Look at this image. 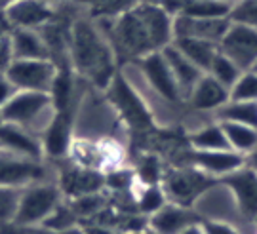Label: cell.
<instances>
[{
    "instance_id": "cell-22",
    "label": "cell",
    "mask_w": 257,
    "mask_h": 234,
    "mask_svg": "<svg viewBox=\"0 0 257 234\" xmlns=\"http://www.w3.org/2000/svg\"><path fill=\"white\" fill-rule=\"evenodd\" d=\"M172 44L189 61H193L202 72L210 69V65L215 59V55L219 54V46L217 44H211V42H206V40H198V38H174Z\"/></svg>"
},
{
    "instance_id": "cell-28",
    "label": "cell",
    "mask_w": 257,
    "mask_h": 234,
    "mask_svg": "<svg viewBox=\"0 0 257 234\" xmlns=\"http://www.w3.org/2000/svg\"><path fill=\"white\" fill-rule=\"evenodd\" d=\"M139 187L141 189L138 190V194H134V200L141 215L151 217L168 202L162 185H139Z\"/></svg>"
},
{
    "instance_id": "cell-24",
    "label": "cell",
    "mask_w": 257,
    "mask_h": 234,
    "mask_svg": "<svg viewBox=\"0 0 257 234\" xmlns=\"http://www.w3.org/2000/svg\"><path fill=\"white\" fill-rule=\"evenodd\" d=\"M213 114L217 118V122H232V124L257 128V101L229 99Z\"/></svg>"
},
{
    "instance_id": "cell-18",
    "label": "cell",
    "mask_w": 257,
    "mask_h": 234,
    "mask_svg": "<svg viewBox=\"0 0 257 234\" xmlns=\"http://www.w3.org/2000/svg\"><path fill=\"white\" fill-rule=\"evenodd\" d=\"M0 149L27 156V158H37V160L46 158L42 141L37 134H31L27 130L8 124V122H0Z\"/></svg>"
},
{
    "instance_id": "cell-7",
    "label": "cell",
    "mask_w": 257,
    "mask_h": 234,
    "mask_svg": "<svg viewBox=\"0 0 257 234\" xmlns=\"http://www.w3.org/2000/svg\"><path fill=\"white\" fill-rule=\"evenodd\" d=\"M57 71L59 69L52 59H14L6 76L21 91L50 93L57 78Z\"/></svg>"
},
{
    "instance_id": "cell-1",
    "label": "cell",
    "mask_w": 257,
    "mask_h": 234,
    "mask_svg": "<svg viewBox=\"0 0 257 234\" xmlns=\"http://www.w3.org/2000/svg\"><path fill=\"white\" fill-rule=\"evenodd\" d=\"M116 55L97 21L78 16L71 27L69 61L76 76L97 90H107L116 76Z\"/></svg>"
},
{
    "instance_id": "cell-15",
    "label": "cell",
    "mask_w": 257,
    "mask_h": 234,
    "mask_svg": "<svg viewBox=\"0 0 257 234\" xmlns=\"http://www.w3.org/2000/svg\"><path fill=\"white\" fill-rule=\"evenodd\" d=\"M202 219L194 211V207L166 202L158 211L149 217L147 225L153 234H181L185 228L196 225Z\"/></svg>"
},
{
    "instance_id": "cell-35",
    "label": "cell",
    "mask_w": 257,
    "mask_h": 234,
    "mask_svg": "<svg viewBox=\"0 0 257 234\" xmlns=\"http://www.w3.org/2000/svg\"><path fill=\"white\" fill-rule=\"evenodd\" d=\"M16 91H18V88L10 82L8 76L6 74H0V108L16 95Z\"/></svg>"
},
{
    "instance_id": "cell-39",
    "label": "cell",
    "mask_w": 257,
    "mask_h": 234,
    "mask_svg": "<svg viewBox=\"0 0 257 234\" xmlns=\"http://www.w3.org/2000/svg\"><path fill=\"white\" fill-rule=\"evenodd\" d=\"M12 2H16V0H0V10H4L8 4H12Z\"/></svg>"
},
{
    "instance_id": "cell-19",
    "label": "cell",
    "mask_w": 257,
    "mask_h": 234,
    "mask_svg": "<svg viewBox=\"0 0 257 234\" xmlns=\"http://www.w3.org/2000/svg\"><path fill=\"white\" fill-rule=\"evenodd\" d=\"M229 99L230 91L225 86H221L217 80H213L210 74L204 72L202 78L196 82L191 93L185 97V103L198 112H215Z\"/></svg>"
},
{
    "instance_id": "cell-44",
    "label": "cell",
    "mask_w": 257,
    "mask_h": 234,
    "mask_svg": "<svg viewBox=\"0 0 257 234\" xmlns=\"http://www.w3.org/2000/svg\"><path fill=\"white\" fill-rule=\"evenodd\" d=\"M0 12H2V10H0Z\"/></svg>"
},
{
    "instance_id": "cell-26",
    "label": "cell",
    "mask_w": 257,
    "mask_h": 234,
    "mask_svg": "<svg viewBox=\"0 0 257 234\" xmlns=\"http://www.w3.org/2000/svg\"><path fill=\"white\" fill-rule=\"evenodd\" d=\"M223 132L227 135L230 151L246 156L257 147V128L244 126V124H232V122H219Z\"/></svg>"
},
{
    "instance_id": "cell-16",
    "label": "cell",
    "mask_w": 257,
    "mask_h": 234,
    "mask_svg": "<svg viewBox=\"0 0 257 234\" xmlns=\"http://www.w3.org/2000/svg\"><path fill=\"white\" fill-rule=\"evenodd\" d=\"M229 18H174V38H198L219 46L229 29Z\"/></svg>"
},
{
    "instance_id": "cell-36",
    "label": "cell",
    "mask_w": 257,
    "mask_h": 234,
    "mask_svg": "<svg viewBox=\"0 0 257 234\" xmlns=\"http://www.w3.org/2000/svg\"><path fill=\"white\" fill-rule=\"evenodd\" d=\"M246 166L257 173V147L249 154H246Z\"/></svg>"
},
{
    "instance_id": "cell-33",
    "label": "cell",
    "mask_w": 257,
    "mask_h": 234,
    "mask_svg": "<svg viewBox=\"0 0 257 234\" xmlns=\"http://www.w3.org/2000/svg\"><path fill=\"white\" fill-rule=\"evenodd\" d=\"M206 234H242L238 226L229 221H200Z\"/></svg>"
},
{
    "instance_id": "cell-21",
    "label": "cell",
    "mask_w": 257,
    "mask_h": 234,
    "mask_svg": "<svg viewBox=\"0 0 257 234\" xmlns=\"http://www.w3.org/2000/svg\"><path fill=\"white\" fill-rule=\"evenodd\" d=\"M10 42L14 50V59H50V52L40 31L12 29Z\"/></svg>"
},
{
    "instance_id": "cell-40",
    "label": "cell",
    "mask_w": 257,
    "mask_h": 234,
    "mask_svg": "<svg viewBox=\"0 0 257 234\" xmlns=\"http://www.w3.org/2000/svg\"><path fill=\"white\" fill-rule=\"evenodd\" d=\"M138 2H153V4H156L158 0H138Z\"/></svg>"
},
{
    "instance_id": "cell-10",
    "label": "cell",
    "mask_w": 257,
    "mask_h": 234,
    "mask_svg": "<svg viewBox=\"0 0 257 234\" xmlns=\"http://www.w3.org/2000/svg\"><path fill=\"white\" fill-rule=\"evenodd\" d=\"M219 52L242 71H249L257 61V31L230 23L219 42Z\"/></svg>"
},
{
    "instance_id": "cell-5",
    "label": "cell",
    "mask_w": 257,
    "mask_h": 234,
    "mask_svg": "<svg viewBox=\"0 0 257 234\" xmlns=\"http://www.w3.org/2000/svg\"><path fill=\"white\" fill-rule=\"evenodd\" d=\"M44 181H55L54 164L50 160L27 158L0 149V187L23 190Z\"/></svg>"
},
{
    "instance_id": "cell-43",
    "label": "cell",
    "mask_w": 257,
    "mask_h": 234,
    "mask_svg": "<svg viewBox=\"0 0 257 234\" xmlns=\"http://www.w3.org/2000/svg\"><path fill=\"white\" fill-rule=\"evenodd\" d=\"M253 225H257V219H255V223H253Z\"/></svg>"
},
{
    "instance_id": "cell-9",
    "label": "cell",
    "mask_w": 257,
    "mask_h": 234,
    "mask_svg": "<svg viewBox=\"0 0 257 234\" xmlns=\"http://www.w3.org/2000/svg\"><path fill=\"white\" fill-rule=\"evenodd\" d=\"M223 187H227L230 196L236 204L240 217L246 223H255L257 219V173L244 164L240 170L229 173L219 179Z\"/></svg>"
},
{
    "instance_id": "cell-41",
    "label": "cell",
    "mask_w": 257,
    "mask_h": 234,
    "mask_svg": "<svg viewBox=\"0 0 257 234\" xmlns=\"http://www.w3.org/2000/svg\"><path fill=\"white\" fill-rule=\"evenodd\" d=\"M249 71H253V72H257V61H255V65H253V67H251V69H249Z\"/></svg>"
},
{
    "instance_id": "cell-27",
    "label": "cell",
    "mask_w": 257,
    "mask_h": 234,
    "mask_svg": "<svg viewBox=\"0 0 257 234\" xmlns=\"http://www.w3.org/2000/svg\"><path fill=\"white\" fill-rule=\"evenodd\" d=\"M232 2L227 0H185V18H229ZM179 18V16H177Z\"/></svg>"
},
{
    "instance_id": "cell-13",
    "label": "cell",
    "mask_w": 257,
    "mask_h": 234,
    "mask_svg": "<svg viewBox=\"0 0 257 234\" xmlns=\"http://www.w3.org/2000/svg\"><path fill=\"white\" fill-rule=\"evenodd\" d=\"M136 63L139 65L145 80L155 90L156 95H160L162 99L172 103V105L183 103V97L179 93V88L175 84L172 72L168 69V63H166L162 52H153V54L141 57Z\"/></svg>"
},
{
    "instance_id": "cell-30",
    "label": "cell",
    "mask_w": 257,
    "mask_h": 234,
    "mask_svg": "<svg viewBox=\"0 0 257 234\" xmlns=\"http://www.w3.org/2000/svg\"><path fill=\"white\" fill-rule=\"evenodd\" d=\"M229 21L257 31V0H236L229 12Z\"/></svg>"
},
{
    "instance_id": "cell-14",
    "label": "cell",
    "mask_w": 257,
    "mask_h": 234,
    "mask_svg": "<svg viewBox=\"0 0 257 234\" xmlns=\"http://www.w3.org/2000/svg\"><path fill=\"white\" fill-rule=\"evenodd\" d=\"M74 137V112L55 110L54 120L40 135L46 160H63Z\"/></svg>"
},
{
    "instance_id": "cell-37",
    "label": "cell",
    "mask_w": 257,
    "mask_h": 234,
    "mask_svg": "<svg viewBox=\"0 0 257 234\" xmlns=\"http://www.w3.org/2000/svg\"><path fill=\"white\" fill-rule=\"evenodd\" d=\"M10 31H12V27H10V23L6 21V18H4V14L0 12V40H2L4 36H8Z\"/></svg>"
},
{
    "instance_id": "cell-4",
    "label": "cell",
    "mask_w": 257,
    "mask_h": 234,
    "mask_svg": "<svg viewBox=\"0 0 257 234\" xmlns=\"http://www.w3.org/2000/svg\"><path fill=\"white\" fill-rule=\"evenodd\" d=\"M63 200V194L55 185V181L31 185L19 192L18 209H16V217L12 225L19 228L40 226Z\"/></svg>"
},
{
    "instance_id": "cell-25",
    "label": "cell",
    "mask_w": 257,
    "mask_h": 234,
    "mask_svg": "<svg viewBox=\"0 0 257 234\" xmlns=\"http://www.w3.org/2000/svg\"><path fill=\"white\" fill-rule=\"evenodd\" d=\"M73 2L86 10L88 18L95 19V21L118 18L138 4V0H73Z\"/></svg>"
},
{
    "instance_id": "cell-11",
    "label": "cell",
    "mask_w": 257,
    "mask_h": 234,
    "mask_svg": "<svg viewBox=\"0 0 257 234\" xmlns=\"http://www.w3.org/2000/svg\"><path fill=\"white\" fill-rule=\"evenodd\" d=\"M244 164H246V156L234 151H193L189 149L183 154V164L179 166H193L215 181H219L232 171L240 170Z\"/></svg>"
},
{
    "instance_id": "cell-17",
    "label": "cell",
    "mask_w": 257,
    "mask_h": 234,
    "mask_svg": "<svg viewBox=\"0 0 257 234\" xmlns=\"http://www.w3.org/2000/svg\"><path fill=\"white\" fill-rule=\"evenodd\" d=\"M110 91V99L112 105L118 108L120 114L128 120L134 126H147L151 122L147 108L143 105V101L139 99V95H136V91L132 90V86H128V82L120 76H114V80L110 82V86L107 88Z\"/></svg>"
},
{
    "instance_id": "cell-32",
    "label": "cell",
    "mask_w": 257,
    "mask_h": 234,
    "mask_svg": "<svg viewBox=\"0 0 257 234\" xmlns=\"http://www.w3.org/2000/svg\"><path fill=\"white\" fill-rule=\"evenodd\" d=\"M19 192L21 190L0 187V226H6L14 223V217H16V209H18L19 202Z\"/></svg>"
},
{
    "instance_id": "cell-34",
    "label": "cell",
    "mask_w": 257,
    "mask_h": 234,
    "mask_svg": "<svg viewBox=\"0 0 257 234\" xmlns=\"http://www.w3.org/2000/svg\"><path fill=\"white\" fill-rule=\"evenodd\" d=\"M12 63H14V50H12V42H10L8 35L0 40V74H6Z\"/></svg>"
},
{
    "instance_id": "cell-20",
    "label": "cell",
    "mask_w": 257,
    "mask_h": 234,
    "mask_svg": "<svg viewBox=\"0 0 257 234\" xmlns=\"http://www.w3.org/2000/svg\"><path fill=\"white\" fill-rule=\"evenodd\" d=\"M162 55H164L168 69L172 72V76H174V80L177 84V88H179V93H181L185 103V97L191 93V90L196 86V82L202 78L204 72L193 61H189L174 44L166 46L164 50H162Z\"/></svg>"
},
{
    "instance_id": "cell-29",
    "label": "cell",
    "mask_w": 257,
    "mask_h": 234,
    "mask_svg": "<svg viewBox=\"0 0 257 234\" xmlns=\"http://www.w3.org/2000/svg\"><path fill=\"white\" fill-rule=\"evenodd\" d=\"M242 72H244L242 69H238L236 65L230 61L229 57H225V55L219 52V54L215 55L213 63L210 65V69L206 71V74H210L213 80H217L221 86H225V88L230 91V88L234 86V82L238 80V76Z\"/></svg>"
},
{
    "instance_id": "cell-8",
    "label": "cell",
    "mask_w": 257,
    "mask_h": 234,
    "mask_svg": "<svg viewBox=\"0 0 257 234\" xmlns=\"http://www.w3.org/2000/svg\"><path fill=\"white\" fill-rule=\"evenodd\" d=\"M54 173L55 185L59 187L65 200H74L86 196V194L105 190V175L103 173L78 168L69 162L67 158H63V164L54 166Z\"/></svg>"
},
{
    "instance_id": "cell-23",
    "label": "cell",
    "mask_w": 257,
    "mask_h": 234,
    "mask_svg": "<svg viewBox=\"0 0 257 234\" xmlns=\"http://www.w3.org/2000/svg\"><path fill=\"white\" fill-rule=\"evenodd\" d=\"M189 147L193 151H230L227 135L217 120L213 124L194 130L189 135Z\"/></svg>"
},
{
    "instance_id": "cell-31",
    "label": "cell",
    "mask_w": 257,
    "mask_h": 234,
    "mask_svg": "<svg viewBox=\"0 0 257 234\" xmlns=\"http://www.w3.org/2000/svg\"><path fill=\"white\" fill-rule=\"evenodd\" d=\"M230 99L257 101V72L244 71L230 88Z\"/></svg>"
},
{
    "instance_id": "cell-42",
    "label": "cell",
    "mask_w": 257,
    "mask_h": 234,
    "mask_svg": "<svg viewBox=\"0 0 257 234\" xmlns=\"http://www.w3.org/2000/svg\"><path fill=\"white\" fill-rule=\"evenodd\" d=\"M253 234H257V225H255V232H253Z\"/></svg>"
},
{
    "instance_id": "cell-6",
    "label": "cell",
    "mask_w": 257,
    "mask_h": 234,
    "mask_svg": "<svg viewBox=\"0 0 257 234\" xmlns=\"http://www.w3.org/2000/svg\"><path fill=\"white\" fill-rule=\"evenodd\" d=\"M217 181L196 170L193 166H175L170 168L162 175V189L166 192L168 202H174L179 206L193 207L196 200L202 196L206 190L213 187Z\"/></svg>"
},
{
    "instance_id": "cell-3",
    "label": "cell",
    "mask_w": 257,
    "mask_h": 234,
    "mask_svg": "<svg viewBox=\"0 0 257 234\" xmlns=\"http://www.w3.org/2000/svg\"><path fill=\"white\" fill-rule=\"evenodd\" d=\"M65 158L78 168L107 175L110 171L124 168V147L112 137L74 134Z\"/></svg>"
},
{
    "instance_id": "cell-38",
    "label": "cell",
    "mask_w": 257,
    "mask_h": 234,
    "mask_svg": "<svg viewBox=\"0 0 257 234\" xmlns=\"http://www.w3.org/2000/svg\"><path fill=\"white\" fill-rule=\"evenodd\" d=\"M181 234H206V232H204L202 225H200V223H196V225L189 226V228H185Z\"/></svg>"
},
{
    "instance_id": "cell-2",
    "label": "cell",
    "mask_w": 257,
    "mask_h": 234,
    "mask_svg": "<svg viewBox=\"0 0 257 234\" xmlns=\"http://www.w3.org/2000/svg\"><path fill=\"white\" fill-rule=\"evenodd\" d=\"M55 116V105L50 93L44 91H21L0 108V120L27 130L38 137L44 134Z\"/></svg>"
},
{
    "instance_id": "cell-12",
    "label": "cell",
    "mask_w": 257,
    "mask_h": 234,
    "mask_svg": "<svg viewBox=\"0 0 257 234\" xmlns=\"http://www.w3.org/2000/svg\"><path fill=\"white\" fill-rule=\"evenodd\" d=\"M57 4L48 0H16L2 10L12 29H40L55 18Z\"/></svg>"
}]
</instances>
